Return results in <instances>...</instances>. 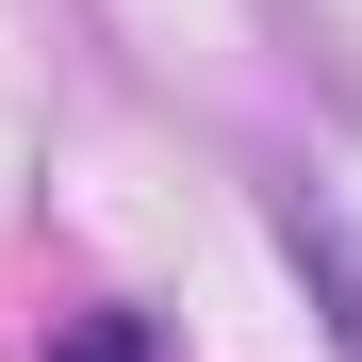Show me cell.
Wrapping results in <instances>:
<instances>
[{
  "label": "cell",
  "instance_id": "obj_1",
  "mask_svg": "<svg viewBox=\"0 0 362 362\" xmlns=\"http://www.w3.org/2000/svg\"><path fill=\"white\" fill-rule=\"evenodd\" d=\"M264 214H280V247H296V280L329 296V329H346V362H362V230L313 198V181H264Z\"/></svg>",
  "mask_w": 362,
  "mask_h": 362
},
{
  "label": "cell",
  "instance_id": "obj_2",
  "mask_svg": "<svg viewBox=\"0 0 362 362\" xmlns=\"http://www.w3.org/2000/svg\"><path fill=\"white\" fill-rule=\"evenodd\" d=\"M49 362H148V329H132V313H83V329L49 346Z\"/></svg>",
  "mask_w": 362,
  "mask_h": 362
}]
</instances>
